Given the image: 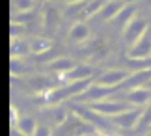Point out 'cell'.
Instances as JSON below:
<instances>
[{"instance_id":"cell-29","label":"cell","mask_w":151,"mask_h":136,"mask_svg":"<svg viewBox=\"0 0 151 136\" xmlns=\"http://www.w3.org/2000/svg\"><path fill=\"white\" fill-rule=\"evenodd\" d=\"M144 88H147V90H151V80H149V82H147V84L144 86Z\"/></svg>"},{"instance_id":"cell-14","label":"cell","mask_w":151,"mask_h":136,"mask_svg":"<svg viewBox=\"0 0 151 136\" xmlns=\"http://www.w3.org/2000/svg\"><path fill=\"white\" fill-rule=\"evenodd\" d=\"M52 49V41L47 37H34L30 39V52L36 56H43L45 52H49Z\"/></svg>"},{"instance_id":"cell-3","label":"cell","mask_w":151,"mask_h":136,"mask_svg":"<svg viewBox=\"0 0 151 136\" xmlns=\"http://www.w3.org/2000/svg\"><path fill=\"white\" fill-rule=\"evenodd\" d=\"M131 75L132 73L129 69H106V71H103L93 82H97V84H101V86H108V88H119Z\"/></svg>"},{"instance_id":"cell-6","label":"cell","mask_w":151,"mask_h":136,"mask_svg":"<svg viewBox=\"0 0 151 136\" xmlns=\"http://www.w3.org/2000/svg\"><path fill=\"white\" fill-rule=\"evenodd\" d=\"M75 67H77V62L69 56H60V58L56 56L52 60H49V63H47V69L54 75H60V78H63L67 73H71Z\"/></svg>"},{"instance_id":"cell-24","label":"cell","mask_w":151,"mask_h":136,"mask_svg":"<svg viewBox=\"0 0 151 136\" xmlns=\"http://www.w3.org/2000/svg\"><path fill=\"white\" fill-rule=\"evenodd\" d=\"M151 125V103L144 108V114H142V119L138 123V129H146Z\"/></svg>"},{"instance_id":"cell-13","label":"cell","mask_w":151,"mask_h":136,"mask_svg":"<svg viewBox=\"0 0 151 136\" xmlns=\"http://www.w3.org/2000/svg\"><path fill=\"white\" fill-rule=\"evenodd\" d=\"M136 17V4H132V2H127V6L123 9L119 11V15L116 17V19L112 21L116 26H119L121 30H125V26L129 24V22L132 21Z\"/></svg>"},{"instance_id":"cell-2","label":"cell","mask_w":151,"mask_h":136,"mask_svg":"<svg viewBox=\"0 0 151 136\" xmlns=\"http://www.w3.org/2000/svg\"><path fill=\"white\" fill-rule=\"evenodd\" d=\"M119 91V88H108V86H101L97 84V82H91L88 90H84L80 95L75 99V101H80V103H101L104 101L108 95H112V93Z\"/></svg>"},{"instance_id":"cell-23","label":"cell","mask_w":151,"mask_h":136,"mask_svg":"<svg viewBox=\"0 0 151 136\" xmlns=\"http://www.w3.org/2000/svg\"><path fill=\"white\" fill-rule=\"evenodd\" d=\"M26 73V65L22 63V60H11V75L13 76H21Z\"/></svg>"},{"instance_id":"cell-12","label":"cell","mask_w":151,"mask_h":136,"mask_svg":"<svg viewBox=\"0 0 151 136\" xmlns=\"http://www.w3.org/2000/svg\"><path fill=\"white\" fill-rule=\"evenodd\" d=\"M60 9L56 8V6L52 4H45L43 8V26L47 28V30H52V28H56L58 24H60Z\"/></svg>"},{"instance_id":"cell-30","label":"cell","mask_w":151,"mask_h":136,"mask_svg":"<svg viewBox=\"0 0 151 136\" xmlns=\"http://www.w3.org/2000/svg\"><path fill=\"white\" fill-rule=\"evenodd\" d=\"M147 136H151V132H149V134H147Z\"/></svg>"},{"instance_id":"cell-10","label":"cell","mask_w":151,"mask_h":136,"mask_svg":"<svg viewBox=\"0 0 151 136\" xmlns=\"http://www.w3.org/2000/svg\"><path fill=\"white\" fill-rule=\"evenodd\" d=\"M91 76H93V67L88 65V63H77V67L63 76V80L65 82H84V80H91Z\"/></svg>"},{"instance_id":"cell-25","label":"cell","mask_w":151,"mask_h":136,"mask_svg":"<svg viewBox=\"0 0 151 136\" xmlns=\"http://www.w3.org/2000/svg\"><path fill=\"white\" fill-rule=\"evenodd\" d=\"M11 39H15V37H21L22 34H24L26 30V26L24 24H19V22H11Z\"/></svg>"},{"instance_id":"cell-20","label":"cell","mask_w":151,"mask_h":136,"mask_svg":"<svg viewBox=\"0 0 151 136\" xmlns=\"http://www.w3.org/2000/svg\"><path fill=\"white\" fill-rule=\"evenodd\" d=\"M34 4L32 0H13L11 2V11L13 13L11 15H19V13H28V11H32L34 9Z\"/></svg>"},{"instance_id":"cell-4","label":"cell","mask_w":151,"mask_h":136,"mask_svg":"<svg viewBox=\"0 0 151 136\" xmlns=\"http://www.w3.org/2000/svg\"><path fill=\"white\" fill-rule=\"evenodd\" d=\"M142 114H144V108H129L127 112H121V114L110 117V121L119 129H134L140 123Z\"/></svg>"},{"instance_id":"cell-27","label":"cell","mask_w":151,"mask_h":136,"mask_svg":"<svg viewBox=\"0 0 151 136\" xmlns=\"http://www.w3.org/2000/svg\"><path fill=\"white\" fill-rule=\"evenodd\" d=\"M9 117H11V127H17V123H19V112H17V108L15 106H11L9 108Z\"/></svg>"},{"instance_id":"cell-21","label":"cell","mask_w":151,"mask_h":136,"mask_svg":"<svg viewBox=\"0 0 151 136\" xmlns=\"http://www.w3.org/2000/svg\"><path fill=\"white\" fill-rule=\"evenodd\" d=\"M103 0H91V2H88V6H86V9H84V13H82V19H90V17H93V15H99L101 13V9H103ZM80 19V21H82Z\"/></svg>"},{"instance_id":"cell-7","label":"cell","mask_w":151,"mask_h":136,"mask_svg":"<svg viewBox=\"0 0 151 136\" xmlns=\"http://www.w3.org/2000/svg\"><path fill=\"white\" fill-rule=\"evenodd\" d=\"M127 58L129 60H149L151 58V37L149 35L142 37L136 45H132L127 50Z\"/></svg>"},{"instance_id":"cell-8","label":"cell","mask_w":151,"mask_h":136,"mask_svg":"<svg viewBox=\"0 0 151 136\" xmlns=\"http://www.w3.org/2000/svg\"><path fill=\"white\" fill-rule=\"evenodd\" d=\"M125 103L127 104H134L136 108H144L146 104L151 103V90H147V88H136V90L127 91Z\"/></svg>"},{"instance_id":"cell-26","label":"cell","mask_w":151,"mask_h":136,"mask_svg":"<svg viewBox=\"0 0 151 136\" xmlns=\"http://www.w3.org/2000/svg\"><path fill=\"white\" fill-rule=\"evenodd\" d=\"M34 136H52V129L47 125V123H39L36 132H34Z\"/></svg>"},{"instance_id":"cell-22","label":"cell","mask_w":151,"mask_h":136,"mask_svg":"<svg viewBox=\"0 0 151 136\" xmlns=\"http://www.w3.org/2000/svg\"><path fill=\"white\" fill-rule=\"evenodd\" d=\"M36 19V13L34 11H28V13H19V15H11V22H19V24H24L26 26V21L30 22Z\"/></svg>"},{"instance_id":"cell-1","label":"cell","mask_w":151,"mask_h":136,"mask_svg":"<svg viewBox=\"0 0 151 136\" xmlns=\"http://www.w3.org/2000/svg\"><path fill=\"white\" fill-rule=\"evenodd\" d=\"M146 30H147V21L144 19V17L136 15L134 19L125 26V30H123V41H125V45H129V49H131L132 45H136L142 37H146V35H147Z\"/></svg>"},{"instance_id":"cell-18","label":"cell","mask_w":151,"mask_h":136,"mask_svg":"<svg viewBox=\"0 0 151 136\" xmlns=\"http://www.w3.org/2000/svg\"><path fill=\"white\" fill-rule=\"evenodd\" d=\"M37 125H39V123L34 119V117L26 116V117H21V119H19V123H17V127H15V131H19L21 134H24V136H34Z\"/></svg>"},{"instance_id":"cell-11","label":"cell","mask_w":151,"mask_h":136,"mask_svg":"<svg viewBox=\"0 0 151 136\" xmlns=\"http://www.w3.org/2000/svg\"><path fill=\"white\" fill-rule=\"evenodd\" d=\"M125 6H127V2H123V0H108V2H104V6H103L99 17H101L103 21L112 22L116 17L119 15V11L123 9Z\"/></svg>"},{"instance_id":"cell-15","label":"cell","mask_w":151,"mask_h":136,"mask_svg":"<svg viewBox=\"0 0 151 136\" xmlns=\"http://www.w3.org/2000/svg\"><path fill=\"white\" fill-rule=\"evenodd\" d=\"M77 116H80L86 123H90L91 127H103L104 125L103 116L93 112V110H90V108H77Z\"/></svg>"},{"instance_id":"cell-28","label":"cell","mask_w":151,"mask_h":136,"mask_svg":"<svg viewBox=\"0 0 151 136\" xmlns=\"http://www.w3.org/2000/svg\"><path fill=\"white\" fill-rule=\"evenodd\" d=\"M11 136H24V134H21L19 131H15V129H13V131H11Z\"/></svg>"},{"instance_id":"cell-5","label":"cell","mask_w":151,"mask_h":136,"mask_svg":"<svg viewBox=\"0 0 151 136\" xmlns=\"http://www.w3.org/2000/svg\"><path fill=\"white\" fill-rule=\"evenodd\" d=\"M88 108L97 112V114H101V116L114 117V116L121 114V112L129 110V104L123 103V101H106V99H104V101H101V103H91Z\"/></svg>"},{"instance_id":"cell-16","label":"cell","mask_w":151,"mask_h":136,"mask_svg":"<svg viewBox=\"0 0 151 136\" xmlns=\"http://www.w3.org/2000/svg\"><path fill=\"white\" fill-rule=\"evenodd\" d=\"M30 52V41H22L21 37L11 39V60H21L24 54Z\"/></svg>"},{"instance_id":"cell-9","label":"cell","mask_w":151,"mask_h":136,"mask_svg":"<svg viewBox=\"0 0 151 136\" xmlns=\"http://www.w3.org/2000/svg\"><path fill=\"white\" fill-rule=\"evenodd\" d=\"M88 37H90V28H88V24H86L84 21L73 22L71 28H69V32H67V41L69 43H75V45L84 43Z\"/></svg>"},{"instance_id":"cell-17","label":"cell","mask_w":151,"mask_h":136,"mask_svg":"<svg viewBox=\"0 0 151 136\" xmlns=\"http://www.w3.org/2000/svg\"><path fill=\"white\" fill-rule=\"evenodd\" d=\"M47 116L56 127H63L67 123V119H69V112L65 108H62V106H52V108L47 112Z\"/></svg>"},{"instance_id":"cell-19","label":"cell","mask_w":151,"mask_h":136,"mask_svg":"<svg viewBox=\"0 0 151 136\" xmlns=\"http://www.w3.org/2000/svg\"><path fill=\"white\" fill-rule=\"evenodd\" d=\"M86 6H88V2H84V0H77V2H69V4H65L63 15H69V17H78V19H82V13H84Z\"/></svg>"}]
</instances>
